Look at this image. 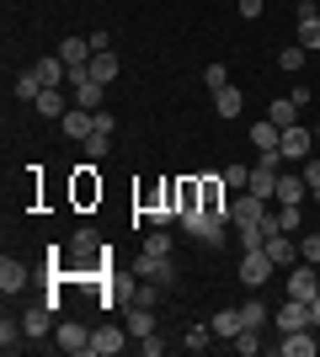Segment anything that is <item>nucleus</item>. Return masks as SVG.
Listing matches in <instances>:
<instances>
[{
  "mask_svg": "<svg viewBox=\"0 0 320 357\" xmlns=\"http://www.w3.org/2000/svg\"><path fill=\"white\" fill-rule=\"evenodd\" d=\"M198 181H203V203L198 208L229 224V187H224V176H198Z\"/></svg>",
  "mask_w": 320,
  "mask_h": 357,
  "instance_id": "nucleus-3",
  "label": "nucleus"
},
{
  "mask_svg": "<svg viewBox=\"0 0 320 357\" xmlns=\"http://www.w3.org/2000/svg\"><path fill=\"white\" fill-rule=\"evenodd\" d=\"M277 139H283V128H277L273 118H261L257 128H251V144H257V149H277Z\"/></svg>",
  "mask_w": 320,
  "mask_h": 357,
  "instance_id": "nucleus-27",
  "label": "nucleus"
},
{
  "mask_svg": "<svg viewBox=\"0 0 320 357\" xmlns=\"http://www.w3.org/2000/svg\"><path fill=\"white\" fill-rule=\"evenodd\" d=\"M277 352H283V357H315V352H320V342H315V326H305V331H283Z\"/></svg>",
  "mask_w": 320,
  "mask_h": 357,
  "instance_id": "nucleus-6",
  "label": "nucleus"
},
{
  "mask_svg": "<svg viewBox=\"0 0 320 357\" xmlns=\"http://www.w3.org/2000/svg\"><path fill=\"white\" fill-rule=\"evenodd\" d=\"M22 331H27L32 342H43L48 331H54V310H48L43 298H38V304H32V310H27V314H22Z\"/></svg>",
  "mask_w": 320,
  "mask_h": 357,
  "instance_id": "nucleus-11",
  "label": "nucleus"
},
{
  "mask_svg": "<svg viewBox=\"0 0 320 357\" xmlns=\"http://www.w3.org/2000/svg\"><path fill=\"white\" fill-rule=\"evenodd\" d=\"M102 80H96V75H91V80H80V86H75V107H86V112H102Z\"/></svg>",
  "mask_w": 320,
  "mask_h": 357,
  "instance_id": "nucleus-23",
  "label": "nucleus"
},
{
  "mask_svg": "<svg viewBox=\"0 0 320 357\" xmlns=\"http://www.w3.org/2000/svg\"><path fill=\"white\" fill-rule=\"evenodd\" d=\"M160 288H166V283H150V278H144V283H134L128 304H150V310H155V304H160Z\"/></svg>",
  "mask_w": 320,
  "mask_h": 357,
  "instance_id": "nucleus-35",
  "label": "nucleus"
},
{
  "mask_svg": "<svg viewBox=\"0 0 320 357\" xmlns=\"http://www.w3.org/2000/svg\"><path fill=\"white\" fill-rule=\"evenodd\" d=\"M267 278H273V256H267V245L245 251V256H241V283H245V288H261Z\"/></svg>",
  "mask_w": 320,
  "mask_h": 357,
  "instance_id": "nucleus-4",
  "label": "nucleus"
},
{
  "mask_svg": "<svg viewBox=\"0 0 320 357\" xmlns=\"http://www.w3.org/2000/svg\"><path fill=\"white\" fill-rule=\"evenodd\" d=\"M305 54H310V48L289 43V48H283V54H277V70H283V75H294V70H305Z\"/></svg>",
  "mask_w": 320,
  "mask_h": 357,
  "instance_id": "nucleus-37",
  "label": "nucleus"
},
{
  "mask_svg": "<svg viewBox=\"0 0 320 357\" xmlns=\"http://www.w3.org/2000/svg\"><path fill=\"white\" fill-rule=\"evenodd\" d=\"M213 342H219V336H213V326H192V331H187V342H182V347H187V352H208Z\"/></svg>",
  "mask_w": 320,
  "mask_h": 357,
  "instance_id": "nucleus-33",
  "label": "nucleus"
},
{
  "mask_svg": "<svg viewBox=\"0 0 320 357\" xmlns=\"http://www.w3.org/2000/svg\"><path fill=\"white\" fill-rule=\"evenodd\" d=\"M139 352H144V357H160V352H166V342H160V336H139Z\"/></svg>",
  "mask_w": 320,
  "mask_h": 357,
  "instance_id": "nucleus-45",
  "label": "nucleus"
},
{
  "mask_svg": "<svg viewBox=\"0 0 320 357\" xmlns=\"http://www.w3.org/2000/svg\"><path fill=\"white\" fill-rule=\"evenodd\" d=\"M261 213H267V203H261L257 192H235L229 197V224H257Z\"/></svg>",
  "mask_w": 320,
  "mask_h": 357,
  "instance_id": "nucleus-10",
  "label": "nucleus"
},
{
  "mask_svg": "<svg viewBox=\"0 0 320 357\" xmlns=\"http://www.w3.org/2000/svg\"><path fill=\"white\" fill-rule=\"evenodd\" d=\"M139 278H150V283H171V278H176V267H171V256L139 251Z\"/></svg>",
  "mask_w": 320,
  "mask_h": 357,
  "instance_id": "nucleus-13",
  "label": "nucleus"
},
{
  "mask_svg": "<svg viewBox=\"0 0 320 357\" xmlns=\"http://www.w3.org/2000/svg\"><path fill=\"white\" fill-rule=\"evenodd\" d=\"M59 128L75 139V144H86V139L96 134V112H86V107H70V112L59 118Z\"/></svg>",
  "mask_w": 320,
  "mask_h": 357,
  "instance_id": "nucleus-9",
  "label": "nucleus"
},
{
  "mask_svg": "<svg viewBox=\"0 0 320 357\" xmlns=\"http://www.w3.org/2000/svg\"><path fill=\"white\" fill-rule=\"evenodd\" d=\"M305 192H310V187H305V171H283V176H277V203H305Z\"/></svg>",
  "mask_w": 320,
  "mask_h": 357,
  "instance_id": "nucleus-16",
  "label": "nucleus"
},
{
  "mask_svg": "<svg viewBox=\"0 0 320 357\" xmlns=\"http://www.w3.org/2000/svg\"><path fill=\"white\" fill-rule=\"evenodd\" d=\"M112 128H118V118H112V112L102 107V112H96V134H112Z\"/></svg>",
  "mask_w": 320,
  "mask_h": 357,
  "instance_id": "nucleus-46",
  "label": "nucleus"
},
{
  "mask_svg": "<svg viewBox=\"0 0 320 357\" xmlns=\"http://www.w3.org/2000/svg\"><path fill=\"white\" fill-rule=\"evenodd\" d=\"M267 256H273V267H294V261H299V240L294 235H273L267 240Z\"/></svg>",
  "mask_w": 320,
  "mask_h": 357,
  "instance_id": "nucleus-19",
  "label": "nucleus"
},
{
  "mask_svg": "<svg viewBox=\"0 0 320 357\" xmlns=\"http://www.w3.org/2000/svg\"><path fill=\"white\" fill-rule=\"evenodd\" d=\"M229 347H235V352H241V357H257V352H261V347H267V342H261V331H251V326H245V331H241V336H235V342H229Z\"/></svg>",
  "mask_w": 320,
  "mask_h": 357,
  "instance_id": "nucleus-34",
  "label": "nucleus"
},
{
  "mask_svg": "<svg viewBox=\"0 0 320 357\" xmlns=\"http://www.w3.org/2000/svg\"><path fill=\"white\" fill-rule=\"evenodd\" d=\"M128 336H155V310L150 304H134V310H128Z\"/></svg>",
  "mask_w": 320,
  "mask_h": 357,
  "instance_id": "nucleus-26",
  "label": "nucleus"
},
{
  "mask_svg": "<svg viewBox=\"0 0 320 357\" xmlns=\"http://www.w3.org/2000/svg\"><path fill=\"white\" fill-rule=\"evenodd\" d=\"M11 91H16V102H38V91H43V80H38V75L27 70V75H16V86H11Z\"/></svg>",
  "mask_w": 320,
  "mask_h": 357,
  "instance_id": "nucleus-36",
  "label": "nucleus"
},
{
  "mask_svg": "<svg viewBox=\"0 0 320 357\" xmlns=\"http://www.w3.org/2000/svg\"><path fill=\"white\" fill-rule=\"evenodd\" d=\"M299 261L320 267V229H315V235H305V240H299Z\"/></svg>",
  "mask_w": 320,
  "mask_h": 357,
  "instance_id": "nucleus-41",
  "label": "nucleus"
},
{
  "mask_svg": "<svg viewBox=\"0 0 320 357\" xmlns=\"http://www.w3.org/2000/svg\"><path fill=\"white\" fill-rule=\"evenodd\" d=\"M310 326H315V331H320V294H315V298H310Z\"/></svg>",
  "mask_w": 320,
  "mask_h": 357,
  "instance_id": "nucleus-48",
  "label": "nucleus"
},
{
  "mask_svg": "<svg viewBox=\"0 0 320 357\" xmlns=\"http://www.w3.org/2000/svg\"><path fill=\"white\" fill-rule=\"evenodd\" d=\"M241 16H261V0H241Z\"/></svg>",
  "mask_w": 320,
  "mask_h": 357,
  "instance_id": "nucleus-47",
  "label": "nucleus"
},
{
  "mask_svg": "<svg viewBox=\"0 0 320 357\" xmlns=\"http://www.w3.org/2000/svg\"><path fill=\"white\" fill-rule=\"evenodd\" d=\"M32 107H38L43 118H54V123H59V118H64V112H70V107H75V102H64V86H43V91H38V102H32Z\"/></svg>",
  "mask_w": 320,
  "mask_h": 357,
  "instance_id": "nucleus-12",
  "label": "nucleus"
},
{
  "mask_svg": "<svg viewBox=\"0 0 320 357\" xmlns=\"http://www.w3.org/2000/svg\"><path fill=\"white\" fill-rule=\"evenodd\" d=\"M224 187L229 192H245L251 187V165H224Z\"/></svg>",
  "mask_w": 320,
  "mask_h": 357,
  "instance_id": "nucleus-39",
  "label": "nucleus"
},
{
  "mask_svg": "<svg viewBox=\"0 0 320 357\" xmlns=\"http://www.w3.org/2000/svg\"><path fill=\"white\" fill-rule=\"evenodd\" d=\"M144 251H150V256H171V229H166V224H155L150 235H144Z\"/></svg>",
  "mask_w": 320,
  "mask_h": 357,
  "instance_id": "nucleus-32",
  "label": "nucleus"
},
{
  "mask_svg": "<svg viewBox=\"0 0 320 357\" xmlns=\"http://www.w3.org/2000/svg\"><path fill=\"white\" fill-rule=\"evenodd\" d=\"M299 48H320V11L299 16Z\"/></svg>",
  "mask_w": 320,
  "mask_h": 357,
  "instance_id": "nucleus-30",
  "label": "nucleus"
},
{
  "mask_svg": "<svg viewBox=\"0 0 320 357\" xmlns=\"http://www.w3.org/2000/svg\"><path fill=\"white\" fill-rule=\"evenodd\" d=\"M182 229H187V235H198L203 245H219V240H224V219H213V213H203V208H187Z\"/></svg>",
  "mask_w": 320,
  "mask_h": 357,
  "instance_id": "nucleus-1",
  "label": "nucleus"
},
{
  "mask_svg": "<svg viewBox=\"0 0 320 357\" xmlns=\"http://www.w3.org/2000/svg\"><path fill=\"white\" fill-rule=\"evenodd\" d=\"M241 314H245V326H251V331H261V326H267V310H261L257 298H251V304H241Z\"/></svg>",
  "mask_w": 320,
  "mask_h": 357,
  "instance_id": "nucleus-42",
  "label": "nucleus"
},
{
  "mask_svg": "<svg viewBox=\"0 0 320 357\" xmlns=\"http://www.w3.org/2000/svg\"><path fill=\"white\" fill-rule=\"evenodd\" d=\"M91 171H96V160H91V165H86V171L75 176V197H80V203H91V197H102V181H96Z\"/></svg>",
  "mask_w": 320,
  "mask_h": 357,
  "instance_id": "nucleus-29",
  "label": "nucleus"
},
{
  "mask_svg": "<svg viewBox=\"0 0 320 357\" xmlns=\"http://www.w3.org/2000/svg\"><path fill=\"white\" fill-rule=\"evenodd\" d=\"M22 288H27V267H22L16 256H6V261H0V294L11 298V294H22Z\"/></svg>",
  "mask_w": 320,
  "mask_h": 357,
  "instance_id": "nucleus-15",
  "label": "nucleus"
},
{
  "mask_svg": "<svg viewBox=\"0 0 320 357\" xmlns=\"http://www.w3.org/2000/svg\"><path fill=\"white\" fill-rule=\"evenodd\" d=\"M22 336H27V331H22V320H11V314H6V320H0V352L16 357V352H22Z\"/></svg>",
  "mask_w": 320,
  "mask_h": 357,
  "instance_id": "nucleus-24",
  "label": "nucleus"
},
{
  "mask_svg": "<svg viewBox=\"0 0 320 357\" xmlns=\"http://www.w3.org/2000/svg\"><path fill=\"white\" fill-rule=\"evenodd\" d=\"M305 326H310V304H305V298L277 304V331H305Z\"/></svg>",
  "mask_w": 320,
  "mask_h": 357,
  "instance_id": "nucleus-14",
  "label": "nucleus"
},
{
  "mask_svg": "<svg viewBox=\"0 0 320 357\" xmlns=\"http://www.w3.org/2000/svg\"><path fill=\"white\" fill-rule=\"evenodd\" d=\"M267 118H273L277 128H294V123H299V102H294V96H277V102L267 107Z\"/></svg>",
  "mask_w": 320,
  "mask_h": 357,
  "instance_id": "nucleus-25",
  "label": "nucleus"
},
{
  "mask_svg": "<svg viewBox=\"0 0 320 357\" xmlns=\"http://www.w3.org/2000/svg\"><path fill=\"white\" fill-rule=\"evenodd\" d=\"M32 75H38L43 86H64V80H70V64H64L59 54H48V59H38V64H32Z\"/></svg>",
  "mask_w": 320,
  "mask_h": 357,
  "instance_id": "nucleus-18",
  "label": "nucleus"
},
{
  "mask_svg": "<svg viewBox=\"0 0 320 357\" xmlns=\"http://www.w3.org/2000/svg\"><path fill=\"white\" fill-rule=\"evenodd\" d=\"M315 294H320V272L310 267V261H299V267L289 272V298H305V304H310Z\"/></svg>",
  "mask_w": 320,
  "mask_h": 357,
  "instance_id": "nucleus-8",
  "label": "nucleus"
},
{
  "mask_svg": "<svg viewBox=\"0 0 320 357\" xmlns=\"http://www.w3.org/2000/svg\"><path fill=\"white\" fill-rule=\"evenodd\" d=\"M203 80H208V91L229 86V75H224V64H208V70H203Z\"/></svg>",
  "mask_w": 320,
  "mask_h": 357,
  "instance_id": "nucleus-44",
  "label": "nucleus"
},
{
  "mask_svg": "<svg viewBox=\"0 0 320 357\" xmlns=\"http://www.w3.org/2000/svg\"><path fill=\"white\" fill-rule=\"evenodd\" d=\"M310 139H315V128H305V123H294V128H283V139H277V155L294 165L310 160Z\"/></svg>",
  "mask_w": 320,
  "mask_h": 357,
  "instance_id": "nucleus-2",
  "label": "nucleus"
},
{
  "mask_svg": "<svg viewBox=\"0 0 320 357\" xmlns=\"http://www.w3.org/2000/svg\"><path fill=\"white\" fill-rule=\"evenodd\" d=\"M241 107H245L241 86H219L213 91V112H219V118H241Z\"/></svg>",
  "mask_w": 320,
  "mask_h": 357,
  "instance_id": "nucleus-20",
  "label": "nucleus"
},
{
  "mask_svg": "<svg viewBox=\"0 0 320 357\" xmlns=\"http://www.w3.org/2000/svg\"><path fill=\"white\" fill-rule=\"evenodd\" d=\"M299 171H305V187H310V197H320V160H305Z\"/></svg>",
  "mask_w": 320,
  "mask_h": 357,
  "instance_id": "nucleus-43",
  "label": "nucleus"
},
{
  "mask_svg": "<svg viewBox=\"0 0 320 357\" xmlns=\"http://www.w3.org/2000/svg\"><path fill=\"white\" fill-rule=\"evenodd\" d=\"M235 235H241V251H257V245H267V229H261V219H257V224H235Z\"/></svg>",
  "mask_w": 320,
  "mask_h": 357,
  "instance_id": "nucleus-31",
  "label": "nucleus"
},
{
  "mask_svg": "<svg viewBox=\"0 0 320 357\" xmlns=\"http://www.w3.org/2000/svg\"><path fill=\"white\" fill-rule=\"evenodd\" d=\"M123 347H128V331H118V326H96L91 331V357H118Z\"/></svg>",
  "mask_w": 320,
  "mask_h": 357,
  "instance_id": "nucleus-7",
  "label": "nucleus"
},
{
  "mask_svg": "<svg viewBox=\"0 0 320 357\" xmlns=\"http://www.w3.org/2000/svg\"><path fill=\"white\" fill-rule=\"evenodd\" d=\"M299 224H305V203H283L277 208V229L283 235H299Z\"/></svg>",
  "mask_w": 320,
  "mask_h": 357,
  "instance_id": "nucleus-28",
  "label": "nucleus"
},
{
  "mask_svg": "<svg viewBox=\"0 0 320 357\" xmlns=\"http://www.w3.org/2000/svg\"><path fill=\"white\" fill-rule=\"evenodd\" d=\"M70 251H75L80 261H86L91 251H102V240H96V229H75V240H70Z\"/></svg>",
  "mask_w": 320,
  "mask_h": 357,
  "instance_id": "nucleus-38",
  "label": "nucleus"
},
{
  "mask_svg": "<svg viewBox=\"0 0 320 357\" xmlns=\"http://www.w3.org/2000/svg\"><path fill=\"white\" fill-rule=\"evenodd\" d=\"M107 149H112V134H91V139H86V160L102 165V160H107Z\"/></svg>",
  "mask_w": 320,
  "mask_h": 357,
  "instance_id": "nucleus-40",
  "label": "nucleus"
},
{
  "mask_svg": "<svg viewBox=\"0 0 320 357\" xmlns=\"http://www.w3.org/2000/svg\"><path fill=\"white\" fill-rule=\"evenodd\" d=\"M118 54H112V48H102V54H91V75L96 80H102V86H112V80H118Z\"/></svg>",
  "mask_w": 320,
  "mask_h": 357,
  "instance_id": "nucleus-22",
  "label": "nucleus"
},
{
  "mask_svg": "<svg viewBox=\"0 0 320 357\" xmlns=\"http://www.w3.org/2000/svg\"><path fill=\"white\" fill-rule=\"evenodd\" d=\"M54 347H64V352H75V357H91V331L80 326V320H64L54 331Z\"/></svg>",
  "mask_w": 320,
  "mask_h": 357,
  "instance_id": "nucleus-5",
  "label": "nucleus"
},
{
  "mask_svg": "<svg viewBox=\"0 0 320 357\" xmlns=\"http://www.w3.org/2000/svg\"><path fill=\"white\" fill-rule=\"evenodd\" d=\"M315 139H320V118H315Z\"/></svg>",
  "mask_w": 320,
  "mask_h": 357,
  "instance_id": "nucleus-49",
  "label": "nucleus"
},
{
  "mask_svg": "<svg viewBox=\"0 0 320 357\" xmlns=\"http://www.w3.org/2000/svg\"><path fill=\"white\" fill-rule=\"evenodd\" d=\"M59 59L70 64V70L91 64V38H64V43H59Z\"/></svg>",
  "mask_w": 320,
  "mask_h": 357,
  "instance_id": "nucleus-21",
  "label": "nucleus"
},
{
  "mask_svg": "<svg viewBox=\"0 0 320 357\" xmlns=\"http://www.w3.org/2000/svg\"><path fill=\"white\" fill-rule=\"evenodd\" d=\"M208 326H213V336H219V342H235V336L245 331V314H241V310H219Z\"/></svg>",
  "mask_w": 320,
  "mask_h": 357,
  "instance_id": "nucleus-17",
  "label": "nucleus"
}]
</instances>
